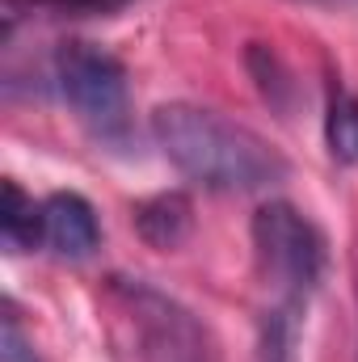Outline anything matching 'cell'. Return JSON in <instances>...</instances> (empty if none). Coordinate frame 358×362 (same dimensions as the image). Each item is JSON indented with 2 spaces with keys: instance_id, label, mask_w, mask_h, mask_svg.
Here are the masks:
<instances>
[{
  "instance_id": "12",
  "label": "cell",
  "mask_w": 358,
  "mask_h": 362,
  "mask_svg": "<svg viewBox=\"0 0 358 362\" xmlns=\"http://www.w3.org/2000/svg\"><path fill=\"white\" fill-rule=\"evenodd\" d=\"M295 4H321V8H358V0H295Z\"/></svg>"
},
{
  "instance_id": "2",
  "label": "cell",
  "mask_w": 358,
  "mask_h": 362,
  "mask_svg": "<svg viewBox=\"0 0 358 362\" xmlns=\"http://www.w3.org/2000/svg\"><path fill=\"white\" fill-rule=\"evenodd\" d=\"M253 253L262 282L270 286V303L308 308L325 278V236L321 228L282 198H270L253 215Z\"/></svg>"
},
{
  "instance_id": "4",
  "label": "cell",
  "mask_w": 358,
  "mask_h": 362,
  "mask_svg": "<svg viewBox=\"0 0 358 362\" xmlns=\"http://www.w3.org/2000/svg\"><path fill=\"white\" fill-rule=\"evenodd\" d=\"M55 85L72 114L89 127L97 139L122 144L131 131V93L122 64L85 38H72L55 51Z\"/></svg>"
},
{
  "instance_id": "1",
  "label": "cell",
  "mask_w": 358,
  "mask_h": 362,
  "mask_svg": "<svg viewBox=\"0 0 358 362\" xmlns=\"http://www.w3.org/2000/svg\"><path fill=\"white\" fill-rule=\"evenodd\" d=\"M152 139L181 177L215 194H258L287 177V156L266 135L194 101L156 105Z\"/></svg>"
},
{
  "instance_id": "5",
  "label": "cell",
  "mask_w": 358,
  "mask_h": 362,
  "mask_svg": "<svg viewBox=\"0 0 358 362\" xmlns=\"http://www.w3.org/2000/svg\"><path fill=\"white\" fill-rule=\"evenodd\" d=\"M97 240H101V228H97V211L89 206V198L59 189L42 202V245L51 253L81 262L97 249Z\"/></svg>"
},
{
  "instance_id": "9",
  "label": "cell",
  "mask_w": 358,
  "mask_h": 362,
  "mask_svg": "<svg viewBox=\"0 0 358 362\" xmlns=\"http://www.w3.org/2000/svg\"><path fill=\"white\" fill-rule=\"evenodd\" d=\"M325 148L337 165H358V93H333L325 114Z\"/></svg>"
},
{
  "instance_id": "3",
  "label": "cell",
  "mask_w": 358,
  "mask_h": 362,
  "mask_svg": "<svg viewBox=\"0 0 358 362\" xmlns=\"http://www.w3.org/2000/svg\"><path fill=\"white\" fill-rule=\"evenodd\" d=\"M110 299L118 303L139 362H219V341L211 329L173 295L144 278H114Z\"/></svg>"
},
{
  "instance_id": "8",
  "label": "cell",
  "mask_w": 358,
  "mask_h": 362,
  "mask_svg": "<svg viewBox=\"0 0 358 362\" xmlns=\"http://www.w3.org/2000/svg\"><path fill=\"white\" fill-rule=\"evenodd\" d=\"M0 236L8 253H30L42 245V202H34L17 181H4L0 198Z\"/></svg>"
},
{
  "instance_id": "11",
  "label": "cell",
  "mask_w": 358,
  "mask_h": 362,
  "mask_svg": "<svg viewBox=\"0 0 358 362\" xmlns=\"http://www.w3.org/2000/svg\"><path fill=\"white\" fill-rule=\"evenodd\" d=\"M127 0H30V8H42V13H110Z\"/></svg>"
},
{
  "instance_id": "7",
  "label": "cell",
  "mask_w": 358,
  "mask_h": 362,
  "mask_svg": "<svg viewBox=\"0 0 358 362\" xmlns=\"http://www.w3.org/2000/svg\"><path fill=\"white\" fill-rule=\"evenodd\" d=\"M304 312L308 308H295V303H270L258 325V358L253 362H299Z\"/></svg>"
},
{
  "instance_id": "10",
  "label": "cell",
  "mask_w": 358,
  "mask_h": 362,
  "mask_svg": "<svg viewBox=\"0 0 358 362\" xmlns=\"http://www.w3.org/2000/svg\"><path fill=\"white\" fill-rule=\"evenodd\" d=\"M0 362H42L13 303H4V320H0Z\"/></svg>"
},
{
  "instance_id": "6",
  "label": "cell",
  "mask_w": 358,
  "mask_h": 362,
  "mask_svg": "<svg viewBox=\"0 0 358 362\" xmlns=\"http://www.w3.org/2000/svg\"><path fill=\"white\" fill-rule=\"evenodd\" d=\"M190 228H194V206L178 189L173 194H156V198H148V202L135 206V232H139V240L152 245V249H161V253L185 245Z\"/></svg>"
}]
</instances>
